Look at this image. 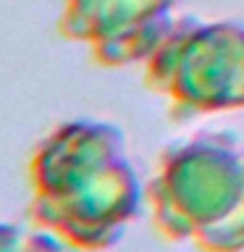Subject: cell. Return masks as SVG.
Here are the masks:
<instances>
[{"mask_svg": "<svg viewBox=\"0 0 244 252\" xmlns=\"http://www.w3.org/2000/svg\"><path fill=\"white\" fill-rule=\"evenodd\" d=\"M97 139L82 129L55 134L31 160L34 218L74 242H90L105 218V173Z\"/></svg>", "mask_w": 244, "mask_h": 252, "instance_id": "obj_1", "label": "cell"}, {"mask_svg": "<svg viewBox=\"0 0 244 252\" xmlns=\"http://www.w3.org/2000/svg\"><path fill=\"white\" fill-rule=\"evenodd\" d=\"M0 252H63L53 236L0 220Z\"/></svg>", "mask_w": 244, "mask_h": 252, "instance_id": "obj_2", "label": "cell"}]
</instances>
